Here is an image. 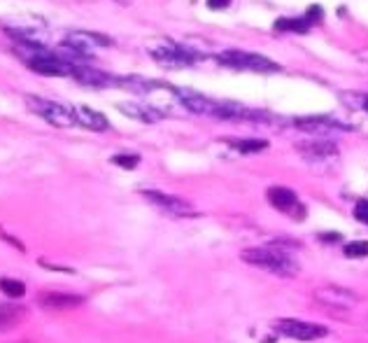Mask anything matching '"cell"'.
Listing matches in <instances>:
<instances>
[{
	"label": "cell",
	"mask_w": 368,
	"mask_h": 343,
	"mask_svg": "<svg viewBox=\"0 0 368 343\" xmlns=\"http://www.w3.org/2000/svg\"><path fill=\"white\" fill-rule=\"evenodd\" d=\"M231 0H208V7L210 10H224V7H229Z\"/></svg>",
	"instance_id": "cell-25"
},
{
	"label": "cell",
	"mask_w": 368,
	"mask_h": 343,
	"mask_svg": "<svg viewBox=\"0 0 368 343\" xmlns=\"http://www.w3.org/2000/svg\"><path fill=\"white\" fill-rule=\"evenodd\" d=\"M24 316H26V311L21 308V306L0 304V332H7V330H12V327H17Z\"/></svg>",
	"instance_id": "cell-17"
},
{
	"label": "cell",
	"mask_w": 368,
	"mask_h": 343,
	"mask_svg": "<svg viewBox=\"0 0 368 343\" xmlns=\"http://www.w3.org/2000/svg\"><path fill=\"white\" fill-rule=\"evenodd\" d=\"M301 131H307V133H329L334 129H341V131H350L348 124H341L338 119H331V117H301L294 122Z\"/></svg>",
	"instance_id": "cell-15"
},
{
	"label": "cell",
	"mask_w": 368,
	"mask_h": 343,
	"mask_svg": "<svg viewBox=\"0 0 368 343\" xmlns=\"http://www.w3.org/2000/svg\"><path fill=\"white\" fill-rule=\"evenodd\" d=\"M172 94L177 96L179 103H182L186 110L203 117L222 119V122H250V119L259 117L254 110H247L245 106H238L234 101L210 99V96L191 92V89H172Z\"/></svg>",
	"instance_id": "cell-1"
},
{
	"label": "cell",
	"mask_w": 368,
	"mask_h": 343,
	"mask_svg": "<svg viewBox=\"0 0 368 343\" xmlns=\"http://www.w3.org/2000/svg\"><path fill=\"white\" fill-rule=\"evenodd\" d=\"M240 259L252 266L264 268L268 273L282 275V278H291V275L298 273L296 259L291 257L287 250L273 248V245H266V248H247V250H243Z\"/></svg>",
	"instance_id": "cell-3"
},
{
	"label": "cell",
	"mask_w": 368,
	"mask_h": 343,
	"mask_svg": "<svg viewBox=\"0 0 368 343\" xmlns=\"http://www.w3.org/2000/svg\"><path fill=\"white\" fill-rule=\"evenodd\" d=\"M315 299L329 311H352L359 304V297L355 292H350L348 287H341V285L319 287L317 292H315Z\"/></svg>",
	"instance_id": "cell-10"
},
{
	"label": "cell",
	"mask_w": 368,
	"mask_h": 343,
	"mask_svg": "<svg viewBox=\"0 0 368 343\" xmlns=\"http://www.w3.org/2000/svg\"><path fill=\"white\" fill-rule=\"evenodd\" d=\"M142 197H145V201H149L156 211H161L163 215H170V218H193V215H196L191 204H186V201L179 197H172V194L145 189Z\"/></svg>",
	"instance_id": "cell-7"
},
{
	"label": "cell",
	"mask_w": 368,
	"mask_h": 343,
	"mask_svg": "<svg viewBox=\"0 0 368 343\" xmlns=\"http://www.w3.org/2000/svg\"><path fill=\"white\" fill-rule=\"evenodd\" d=\"M275 332L282 334V337L296 339V341H317L324 339L329 330L324 325H315V323H305V320H294V318H282L275 323Z\"/></svg>",
	"instance_id": "cell-8"
},
{
	"label": "cell",
	"mask_w": 368,
	"mask_h": 343,
	"mask_svg": "<svg viewBox=\"0 0 368 343\" xmlns=\"http://www.w3.org/2000/svg\"><path fill=\"white\" fill-rule=\"evenodd\" d=\"M217 61L227 68L234 70H250V73H275L280 70V66L270 58L254 54V51H243V49H227L222 54H217Z\"/></svg>",
	"instance_id": "cell-6"
},
{
	"label": "cell",
	"mask_w": 368,
	"mask_h": 343,
	"mask_svg": "<svg viewBox=\"0 0 368 343\" xmlns=\"http://www.w3.org/2000/svg\"><path fill=\"white\" fill-rule=\"evenodd\" d=\"M310 26L312 24V19H307V14L301 19H280V21H275V28L277 31H291V33H307L310 31Z\"/></svg>",
	"instance_id": "cell-19"
},
{
	"label": "cell",
	"mask_w": 368,
	"mask_h": 343,
	"mask_svg": "<svg viewBox=\"0 0 368 343\" xmlns=\"http://www.w3.org/2000/svg\"><path fill=\"white\" fill-rule=\"evenodd\" d=\"M362 99H364V103H362L364 110H368V94H366V96H362Z\"/></svg>",
	"instance_id": "cell-26"
},
{
	"label": "cell",
	"mask_w": 368,
	"mask_h": 343,
	"mask_svg": "<svg viewBox=\"0 0 368 343\" xmlns=\"http://www.w3.org/2000/svg\"><path fill=\"white\" fill-rule=\"evenodd\" d=\"M115 3H119V5H129L131 0H115Z\"/></svg>",
	"instance_id": "cell-27"
},
{
	"label": "cell",
	"mask_w": 368,
	"mask_h": 343,
	"mask_svg": "<svg viewBox=\"0 0 368 343\" xmlns=\"http://www.w3.org/2000/svg\"><path fill=\"white\" fill-rule=\"evenodd\" d=\"M87 299L80 294H63V292H42L37 297V304L47 311H70V308H77Z\"/></svg>",
	"instance_id": "cell-13"
},
{
	"label": "cell",
	"mask_w": 368,
	"mask_h": 343,
	"mask_svg": "<svg viewBox=\"0 0 368 343\" xmlns=\"http://www.w3.org/2000/svg\"><path fill=\"white\" fill-rule=\"evenodd\" d=\"M110 44H112L110 38H105V35H101V33H87V31H72V33H68L65 40H63L65 49H70V51H75V54H80L84 58L91 56L94 49L110 47Z\"/></svg>",
	"instance_id": "cell-11"
},
{
	"label": "cell",
	"mask_w": 368,
	"mask_h": 343,
	"mask_svg": "<svg viewBox=\"0 0 368 343\" xmlns=\"http://www.w3.org/2000/svg\"><path fill=\"white\" fill-rule=\"evenodd\" d=\"M75 117H77V124L84 126V129H91V131H105L108 129V119L105 115L96 113L91 108H75Z\"/></svg>",
	"instance_id": "cell-16"
},
{
	"label": "cell",
	"mask_w": 368,
	"mask_h": 343,
	"mask_svg": "<svg viewBox=\"0 0 368 343\" xmlns=\"http://www.w3.org/2000/svg\"><path fill=\"white\" fill-rule=\"evenodd\" d=\"M0 289H3V294L12 297V299H21L26 294V285L17 278H0Z\"/></svg>",
	"instance_id": "cell-20"
},
{
	"label": "cell",
	"mask_w": 368,
	"mask_h": 343,
	"mask_svg": "<svg viewBox=\"0 0 368 343\" xmlns=\"http://www.w3.org/2000/svg\"><path fill=\"white\" fill-rule=\"evenodd\" d=\"M112 161L122 168H135L140 163V156L138 154H117V156H112Z\"/></svg>",
	"instance_id": "cell-23"
},
{
	"label": "cell",
	"mask_w": 368,
	"mask_h": 343,
	"mask_svg": "<svg viewBox=\"0 0 368 343\" xmlns=\"http://www.w3.org/2000/svg\"><path fill=\"white\" fill-rule=\"evenodd\" d=\"M26 106L31 113H35L40 119H44L51 126H58V129H70V126L77 124V117H75V108L61 106L56 101L49 99H40V96H26Z\"/></svg>",
	"instance_id": "cell-4"
},
{
	"label": "cell",
	"mask_w": 368,
	"mask_h": 343,
	"mask_svg": "<svg viewBox=\"0 0 368 343\" xmlns=\"http://www.w3.org/2000/svg\"><path fill=\"white\" fill-rule=\"evenodd\" d=\"M231 145H234L240 154H254L268 147L266 140H231Z\"/></svg>",
	"instance_id": "cell-21"
},
{
	"label": "cell",
	"mask_w": 368,
	"mask_h": 343,
	"mask_svg": "<svg viewBox=\"0 0 368 343\" xmlns=\"http://www.w3.org/2000/svg\"><path fill=\"white\" fill-rule=\"evenodd\" d=\"M345 257L350 259H364L368 257V241H352L345 245Z\"/></svg>",
	"instance_id": "cell-22"
},
{
	"label": "cell",
	"mask_w": 368,
	"mask_h": 343,
	"mask_svg": "<svg viewBox=\"0 0 368 343\" xmlns=\"http://www.w3.org/2000/svg\"><path fill=\"white\" fill-rule=\"evenodd\" d=\"M124 115H129L133 119H138V122H159L161 119V113L149 106H142V103H131V106H119Z\"/></svg>",
	"instance_id": "cell-18"
},
{
	"label": "cell",
	"mask_w": 368,
	"mask_h": 343,
	"mask_svg": "<svg viewBox=\"0 0 368 343\" xmlns=\"http://www.w3.org/2000/svg\"><path fill=\"white\" fill-rule=\"evenodd\" d=\"M355 218L359 222H364V225H368V199H359L357 206H355Z\"/></svg>",
	"instance_id": "cell-24"
},
{
	"label": "cell",
	"mask_w": 368,
	"mask_h": 343,
	"mask_svg": "<svg viewBox=\"0 0 368 343\" xmlns=\"http://www.w3.org/2000/svg\"><path fill=\"white\" fill-rule=\"evenodd\" d=\"M266 197H268V204L273 206L275 211L284 213L291 220H298V222L305 220V206L298 201L294 189H289V187H270L266 192Z\"/></svg>",
	"instance_id": "cell-9"
},
{
	"label": "cell",
	"mask_w": 368,
	"mask_h": 343,
	"mask_svg": "<svg viewBox=\"0 0 368 343\" xmlns=\"http://www.w3.org/2000/svg\"><path fill=\"white\" fill-rule=\"evenodd\" d=\"M14 54L24 61L28 68L40 73V75H70L72 66L58 54L51 51L44 44H31V42H17L14 44Z\"/></svg>",
	"instance_id": "cell-2"
},
{
	"label": "cell",
	"mask_w": 368,
	"mask_h": 343,
	"mask_svg": "<svg viewBox=\"0 0 368 343\" xmlns=\"http://www.w3.org/2000/svg\"><path fill=\"white\" fill-rule=\"evenodd\" d=\"M296 150L307 156V159H331V156L338 154V145L326 138H312L305 140V143H298Z\"/></svg>",
	"instance_id": "cell-14"
},
{
	"label": "cell",
	"mask_w": 368,
	"mask_h": 343,
	"mask_svg": "<svg viewBox=\"0 0 368 343\" xmlns=\"http://www.w3.org/2000/svg\"><path fill=\"white\" fill-rule=\"evenodd\" d=\"M149 54L156 63L166 66V68H186L198 58V54L191 47H184L179 42L172 40H161L149 44Z\"/></svg>",
	"instance_id": "cell-5"
},
{
	"label": "cell",
	"mask_w": 368,
	"mask_h": 343,
	"mask_svg": "<svg viewBox=\"0 0 368 343\" xmlns=\"http://www.w3.org/2000/svg\"><path fill=\"white\" fill-rule=\"evenodd\" d=\"M70 77H75L80 82V85L84 87H96V89H105V87H115V77L108 75V73H103L99 68H94V66L89 63H77L70 68Z\"/></svg>",
	"instance_id": "cell-12"
}]
</instances>
